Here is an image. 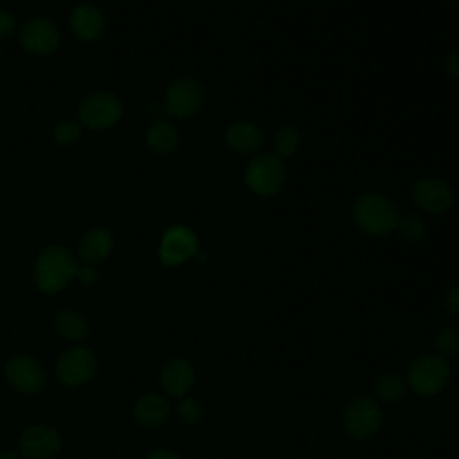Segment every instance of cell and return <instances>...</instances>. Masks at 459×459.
Returning a JSON list of instances; mask_svg holds the SVG:
<instances>
[{
    "mask_svg": "<svg viewBox=\"0 0 459 459\" xmlns=\"http://www.w3.org/2000/svg\"><path fill=\"white\" fill-rule=\"evenodd\" d=\"M353 221L360 231L371 237H384L396 230L400 210L387 195L366 192L357 197L351 208Z\"/></svg>",
    "mask_w": 459,
    "mask_h": 459,
    "instance_id": "1",
    "label": "cell"
},
{
    "mask_svg": "<svg viewBox=\"0 0 459 459\" xmlns=\"http://www.w3.org/2000/svg\"><path fill=\"white\" fill-rule=\"evenodd\" d=\"M455 369H457V373H459V359H457V364H455Z\"/></svg>",
    "mask_w": 459,
    "mask_h": 459,
    "instance_id": "34",
    "label": "cell"
},
{
    "mask_svg": "<svg viewBox=\"0 0 459 459\" xmlns=\"http://www.w3.org/2000/svg\"><path fill=\"white\" fill-rule=\"evenodd\" d=\"M79 265L72 251L65 246H47L34 262V280L39 290L56 294L63 290L72 278L77 276Z\"/></svg>",
    "mask_w": 459,
    "mask_h": 459,
    "instance_id": "2",
    "label": "cell"
},
{
    "mask_svg": "<svg viewBox=\"0 0 459 459\" xmlns=\"http://www.w3.org/2000/svg\"><path fill=\"white\" fill-rule=\"evenodd\" d=\"M113 247V237L104 228H91L88 230L79 242V256L88 265H95L102 262Z\"/></svg>",
    "mask_w": 459,
    "mask_h": 459,
    "instance_id": "17",
    "label": "cell"
},
{
    "mask_svg": "<svg viewBox=\"0 0 459 459\" xmlns=\"http://www.w3.org/2000/svg\"><path fill=\"white\" fill-rule=\"evenodd\" d=\"M285 161L271 151L255 154L244 170L246 186L260 197H271L278 194L285 185Z\"/></svg>",
    "mask_w": 459,
    "mask_h": 459,
    "instance_id": "3",
    "label": "cell"
},
{
    "mask_svg": "<svg viewBox=\"0 0 459 459\" xmlns=\"http://www.w3.org/2000/svg\"><path fill=\"white\" fill-rule=\"evenodd\" d=\"M434 346L439 353V357H450L459 351V330L457 328H443L434 341Z\"/></svg>",
    "mask_w": 459,
    "mask_h": 459,
    "instance_id": "24",
    "label": "cell"
},
{
    "mask_svg": "<svg viewBox=\"0 0 459 459\" xmlns=\"http://www.w3.org/2000/svg\"><path fill=\"white\" fill-rule=\"evenodd\" d=\"M373 393L382 402H398L405 394V382L398 375L385 373L375 380Z\"/></svg>",
    "mask_w": 459,
    "mask_h": 459,
    "instance_id": "21",
    "label": "cell"
},
{
    "mask_svg": "<svg viewBox=\"0 0 459 459\" xmlns=\"http://www.w3.org/2000/svg\"><path fill=\"white\" fill-rule=\"evenodd\" d=\"M0 459H18V455L13 454V452H2Z\"/></svg>",
    "mask_w": 459,
    "mask_h": 459,
    "instance_id": "33",
    "label": "cell"
},
{
    "mask_svg": "<svg viewBox=\"0 0 459 459\" xmlns=\"http://www.w3.org/2000/svg\"><path fill=\"white\" fill-rule=\"evenodd\" d=\"M342 421L348 436L360 441L371 437L380 429L382 412L375 400L368 396H359L346 405Z\"/></svg>",
    "mask_w": 459,
    "mask_h": 459,
    "instance_id": "7",
    "label": "cell"
},
{
    "mask_svg": "<svg viewBox=\"0 0 459 459\" xmlns=\"http://www.w3.org/2000/svg\"><path fill=\"white\" fill-rule=\"evenodd\" d=\"M124 113L122 100L111 91H95L79 104V122L88 129H108L115 126Z\"/></svg>",
    "mask_w": 459,
    "mask_h": 459,
    "instance_id": "5",
    "label": "cell"
},
{
    "mask_svg": "<svg viewBox=\"0 0 459 459\" xmlns=\"http://www.w3.org/2000/svg\"><path fill=\"white\" fill-rule=\"evenodd\" d=\"M204 100V91L192 77H179L165 91L163 109L176 118L194 117Z\"/></svg>",
    "mask_w": 459,
    "mask_h": 459,
    "instance_id": "6",
    "label": "cell"
},
{
    "mask_svg": "<svg viewBox=\"0 0 459 459\" xmlns=\"http://www.w3.org/2000/svg\"><path fill=\"white\" fill-rule=\"evenodd\" d=\"M61 448L57 430L47 425H34L25 429L20 437V450L25 459H52Z\"/></svg>",
    "mask_w": 459,
    "mask_h": 459,
    "instance_id": "13",
    "label": "cell"
},
{
    "mask_svg": "<svg viewBox=\"0 0 459 459\" xmlns=\"http://www.w3.org/2000/svg\"><path fill=\"white\" fill-rule=\"evenodd\" d=\"M18 39L29 54L45 56L57 48L59 30L48 18H30L22 25Z\"/></svg>",
    "mask_w": 459,
    "mask_h": 459,
    "instance_id": "11",
    "label": "cell"
},
{
    "mask_svg": "<svg viewBox=\"0 0 459 459\" xmlns=\"http://www.w3.org/2000/svg\"><path fill=\"white\" fill-rule=\"evenodd\" d=\"M226 143L238 154H258L264 145V133L253 122H233L226 129Z\"/></svg>",
    "mask_w": 459,
    "mask_h": 459,
    "instance_id": "15",
    "label": "cell"
},
{
    "mask_svg": "<svg viewBox=\"0 0 459 459\" xmlns=\"http://www.w3.org/2000/svg\"><path fill=\"white\" fill-rule=\"evenodd\" d=\"M299 145H301V134L292 126H283L273 134V147H274L273 152H276L280 158L292 156L294 152H298Z\"/></svg>",
    "mask_w": 459,
    "mask_h": 459,
    "instance_id": "22",
    "label": "cell"
},
{
    "mask_svg": "<svg viewBox=\"0 0 459 459\" xmlns=\"http://www.w3.org/2000/svg\"><path fill=\"white\" fill-rule=\"evenodd\" d=\"M394 231L405 242H418L427 235V224H425L423 217H420L416 213H409V215L400 217Z\"/></svg>",
    "mask_w": 459,
    "mask_h": 459,
    "instance_id": "23",
    "label": "cell"
},
{
    "mask_svg": "<svg viewBox=\"0 0 459 459\" xmlns=\"http://www.w3.org/2000/svg\"><path fill=\"white\" fill-rule=\"evenodd\" d=\"M161 108H163V104H156V102H152V104L149 106V113H158Z\"/></svg>",
    "mask_w": 459,
    "mask_h": 459,
    "instance_id": "32",
    "label": "cell"
},
{
    "mask_svg": "<svg viewBox=\"0 0 459 459\" xmlns=\"http://www.w3.org/2000/svg\"><path fill=\"white\" fill-rule=\"evenodd\" d=\"M195 380V373L194 368L188 360L185 359H170L160 373V382L161 387L165 389L167 394L170 396H183L190 391V387L194 385Z\"/></svg>",
    "mask_w": 459,
    "mask_h": 459,
    "instance_id": "14",
    "label": "cell"
},
{
    "mask_svg": "<svg viewBox=\"0 0 459 459\" xmlns=\"http://www.w3.org/2000/svg\"><path fill=\"white\" fill-rule=\"evenodd\" d=\"M145 140H147V145L156 154H172L176 151L178 143H179V134H178V129L174 127L172 122L163 120V118H156L147 127Z\"/></svg>",
    "mask_w": 459,
    "mask_h": 459,
    "instance_id": "19",
    "label": "cell"
},
{
    "mask_svg": "<svg viewBox=\"0 0 459 459\" xmlns=\"http://www.w3.org/2000/svg\"><path fill=\"white\" fill-rule=\"evenodd\" d=\"M82 127L75 120H63L54 127V142L59 145H72L81 138Z\"/></svg>",
    "mask_w": 459,
    "mask_h": 459,
    "instance_id": "25",
    "label": "cell"
},
{
    "mask_svg": "<svg viewBox=\"0 0 459 459\" xmlns=\"http://www.w3.org/2000/svg\"><path fill=\"white\" fill-rule=\"evenodd\" d=\"M170 416V405L163 396L145 394L136 400L133 407V418L142 427H158Z\"/></svg>",
    "mask_w": 459,
    "mask_h": 459,
    "instance_id": "18",
    "label": "cell"
},
{
    "mask_svg": "<svg viewBox=\"0 0 459 459\" xmlns=\"http://www.w3.org/2000/svg\"><path fill=\"white\" fill-rule=\"evenodd\" d=\"M412 201L425 213L437 215L445 213L452 206L454 195L443 179L436 176H425L416 179L412 185Z\"/></svg>",
    "mask_w": 459,
    "mask_h": 459,
    "instance_id": "10",
    "label": "cell"
},
{
    "mask_svg": "<svg viewBox=\"0 0 459 459\" xmlns=\"http://www.w3.org/2000/svg\"><path fill=\"white\" fill-rule=\"evenodd\" d=\"M7 382L22 393H38L45 384V371L41 364L29 355H16L5 364Z\"/></svg>",
    "mask_w": 459,
    "mask_h": 459,
    "instance_id": "12",
    "label": "cell"
},
{
    "mask_svg": "<svg viewBox=\"0 0 459 459\" xmlns=\"http://www.w3.org/2000/svg\"><path fill=\"white\" fill-rule=\"evenodd\" d=\"M446 308L448 312H452L454 316H459V283L454 285L448 294H446Z\"/></svg>",
    "mask_w": 459,
    "mask_h": 459,
    "instance_id": "30",
    "label": "cell"
},
{
    "mask_svg": "<svg viewBox=\"0 0 459 459\" xmlns=\"http://www.w3.org/2000/svg\"><path fill=\"white\" fill-rule=\"evenodd\" d=\"M145 459H183L179 454L172 452V450H167V448H156L152 452L147 454Z\"/></svg>",
    "mask_w": 459,
    "mask_h": 459,
    "instance_id": "31",
    "label": "cell"
},
{
    "mask_svg": "<svg viewBox=\"0 0 459 459\" xmlns=\"http://www.w3.org/2000/svg\"><path fill=\"white\" fill-rule=\"evenodd\" d=\"M443 68H445L446 75L459 79V48H457V50H452V52L445 57Z\"/></svg>",
    "mask_w": 459,
    "mask_h": 459,
    "instance_id": "28",
    "label": "cell"
},
{
    "mask_svg": "<svg viewBox=\"0 0 459 459\" xmlns=\"http://www.w3.org/2000/svg\"><path fill=\"white\" fill-rule=\"evenodd\" d=\"M176 409L185 425H197L203 420V405L195 398H183Z\"/></svg>",
    "mask_w": 459,
    "mask_h": 459,
    "instance_id": "26",
    "label": "cell"
},
{
    "mask_svg": "<svg viewBox=\"0 0 459 459\" xmlns=\"http://www.w3.org/2000/svg\"><path fill=\"white\" fill-rule=\"evenodd\" d=\"M450 366L439 355H423L409 366V385L420 396H434L450 380Z\"/></svg>",
    "mask_w": 459,
    "mask_h": 459,
    "instance_id": "4",
    "label": "cell"
},
{
    "mask_svg": "<svg viewBox=\"0 0 459 459\" xmlns=\"http://www.w3.org/2000/svg\"><path fill=\"white\" fill-rule=\"evenodd\" d=\"M56 371L65 385H82L97 371L95 353L84 346H74L61 353V357L57 359Z\"/></svg>",
    "mask_w": 459,
    "mask_h": 459,
    "instance_id": "8",
    "label": "cell"
},
{
    "mask_svg": "<svg viewBox=\"0 0 459 459\" xmlns=\"http://www.w3.org/2000/svg\"><path fill=\"white\" fill-rule=\"evenodd\" d=\"M104 14L90 4H81L74 7L70 14V25L74 34L82 41L97 39L104 30Z\"/></svg>",
    "mask_w": 459,
    "mask_h": 459,
    "instance_id": "16",
    "label": "cell"
},
{
    "mask_svg": "<svg viewBox=\"0 0 459 459\" xmlns=\"http://www.w3.org/2000/svg\"><path fill=\"white\" fill-rule=\"evenodd\" d=\"M16 29V20L13 14H9L7 11L0 9V38H7L14 32Z\"/></svg>",
    "mask_w": 459,
    "mask_h": 459,
    "instance_id": "27",
    "label": "cell"
},
{
    "mask_svg": "<svg viewBox=\"0 0 459 459\" xmlns=\"http://www.w3.org/2000/svg\"><path fill=\"white\" fill-rule=\"evenodd\" d=\"M75 278H79V281L82 285H93L97 281V278H99V273H97V269L93 265L86 264L84 267H79Z\"/></svg>",
    "mask_w": 459,
    "mask_h": 459,
    "instance_id": "29",
    "label": "cell"
},
{
    "mask_svg": "<svg viewBox=\"0 0 459 459\" xmlns=\"http://www.w3.org/2000/svg\"><path fill=\"white\" fill-rule=\"evenodd\" d=\"M199 251L197 235L186 226H170L160 242V260L161 264L174 267L181 265Z\"/></svg>",
    "mask_w": 459,
    "mask_h": 459,
    "instance_id": "9",
    "label": "cell"
},
{
    "mask_svg": "<svg viewBox=\"0 0 459 459\" xmlns=\"http://www.w3.org/2000/svg\"><path fill=\"white\" fill-rule=\"evenodd\" d=\"M57 332L70 341H82L88 335V323L75 310H63L56 316Z\"/></svg>",
    "mask_w": 459,
    "mask_h": 459,
    "instance_id": "20",
    "label": "cell"
}]
</instances>
